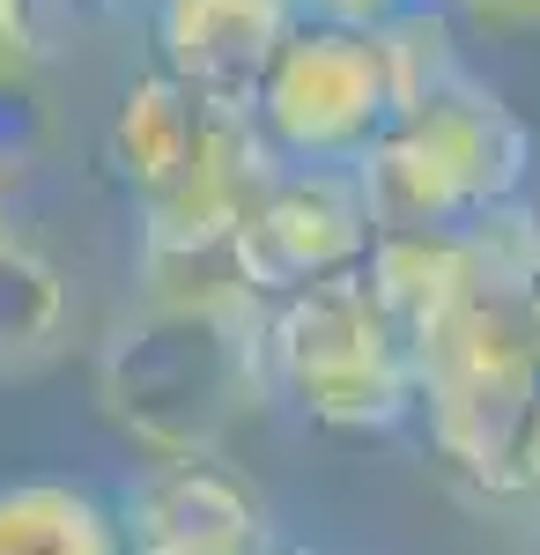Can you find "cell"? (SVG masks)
Returning <instances> with one entry per match:
<instances>
[{"label": "cell", "instance_id": "3", "mask_svg": "<svg viewBox=\"0 0 540 555\" xmlns=\"http://www.w3.org/2000/svg\"><path fill=\"white\" fill-rule=\"evenodd\" d=\"M526 178V127L503 96L459 75L429 104L400 112L356 156V185L377 230H466L474 215L503 208Z\"/></svg>", "mask_w": 540, "mask_h": 555}, {"label": "cell", "instance_id": "4", "mask_svg": "<svg viewBox=\"0 0 540 555\" xmlns=\"http://www.w3.org/2000/svg\"><path fill=\"white\" fill-rule=\"evenodd\" d=\"M267 356L304 400V415L326 429H385L415 400L408 348L371 304L363 267L274 304L267 311Z\"/></svg>", "mask_w": 540, "mask_h": 555}, {"label": "cell", "instance_id": "6", "mask_svg": "<svg viewBox=\"0 0 540 555\" xmlns=\"http://www.w3.org/2000/svg\"><path fill=\"white\" fill-rule=\"evenodd\" d=\"M371 201L356 171H296V178H267V193L252 201V215L237 222V245H230V274L245 282L252 297L282 304L296 289H319L333 274H356L371 259Z\"/></svg>", "mask_w": 540, "mask_h": 555}, {"label": "cell", "instance_id": "11", "mask_svg": "<svg viewBox=\"0 0 540 555\" xmlns=\"http://www.w3.org/2000/svg\"><path fill=\"white\" fill-rule=\"evenodd\" d=\"M0 555H119L104 512L67 481L0 489Z\"/></svg>", "mask_w": 540, "mask_h": 555}, {"label": "cell", "instance_id": "10", "mask_svg": "<svg viewBox=\"0 0 540 555\" xmlns=\"http://www.w3.org/2000/svg\"><path fill=\"white\" fill-rule=\"evenodd\" d=\"M60 341H67V274L38 245L0 237V378L52 363Z\"/></svg>", "mask_w": 540, "mask_h": 555}, {"label": "cell", "instance_id": "9", "mask_svg": "<svg viewBox=\"0 0 540 555\" xmlns=\"http://www.w3.org/2000/svg\"><path fill=\"white\" fill-rule=\"evenodd\" d=\"M222 127H230V119H215L185 82L141 75V82L119 96V112H112V164L133 178L141 201H156L164 185H178V178L208 156Z\"/></svg>", "mask_w": 540, "mask_h": 555}, {"label": "cell", "instance_id": "1", "mask_svg": "<svg viewBox=\"0 0 540 555\" xmlns=\"http://www.w3.org/2000/svg\"><path fill=\"white\" fill-rule=\"evenodd\" d=\"M267 385V304L245 282H185L112 319L97 341V408L164 460H215Z\"/></svg>", "mask_w": 540, "mask_h": 555}, {"label": "cell", "instance_id": "14", "mask_svg": "<svg viewBox=\"0 0 540 555\" xmlns=\"http://www.w3.org/2000/svg\"><path fill=\"white\" fill-rule=\"evenodd\" d=\"M311 8H319L326 23H371V15H385L393 0H311Z\"/></svg>", "mask_w": 540, "mask_h": 555}, {"label": "cell", "instance_id": "2", "mask_svg": "<svg viewBox=\"0 0 540 555\" xmlns=\"http://www.w3.org/2000/svg\"><path fill=\"white\" fill-rule=\"evenodd\" d=\"M415 392L429 400V437L474 489L518 496L526 452L540 423V326L533 304L474 297L445 326H429L408 348Z\"/></svg>", "mask_w": 540, "mask_h": 555}, {"label": "cell", "instance_id": "15", "mask_svg": "<svg viewBox=\"0 0 540 555\" xmlns=\"http://www.w3.org/2000/svg\"><path fill=\"white\" fill-rule=\"evenodd\" d=\"M0 67H23L15 60V38H8V0H0Z\"/></svg>", "mask_w": 540, "mask_h": 555}, {"label": "cell", "instance_id": "12", "mask_svg": "<svg viewBox=\"0 0 540 555\" xmlns=\"http://www.w3.org/2000/svg\"><path fill=\"white\" fill-rule=\"evenodd\" d=\"M52 149V104L38 89V67H0V178L44 164Z\"/></svg>", "mask_w": 540, "mask_h": 555}, {"label": "cell", "instance_id": "17", "mask_svg": "<svg viewBox=\"0 0 540 555\" xmlns=\"http://www.w3.org/2000/svg\"><path fill=\"white\" fill-rule=\"evenodd\" d=\"M533 326H540V304H533Z\"/></svg>", "mask_w": 540, "mask_h": 555}, {"label": "cell", "instance_id": "13", "mask_svg": "<svg viewBox=\"0 0 540 555\" xmlns=\"http://www.w3.org/2000/svg\"><path fill=\"white\" fill-rule=\"evenodd\" d=\"M481 30H540V0H459Z\"/></svg>", "mask_w": 540, "mask_h": 555}, {"label": "cell", "instance_id": "8", "mask_svg": "<svg viewBox=\"0 0 540 555\" xmlns=\"http://www.w3.org/2000/svg\"><path fill=\"white\" fill-rule=\"evenodd\" d=\"M133 555H259V496L222 460H164L133 496Z\"/></svg>", "mask_w": 540, "mask_h": 555}, {"label": "cell", "instance_id": "16", "mask_svg": "<svg viewBox=\"0 0 540 555\" xmlns=\"http://www.w3.org/2000/svg\"><path fill=\"white\" fill-rule=\"evenodd\" d=\"M526 481L540 489V423H533V452H526Z\"/></svg>", "mask_w": 540, "mask_h": 555}, {"label": "cell", "instance_id": "5", "mask_svg": "<svg viewBox=\"0 0 540 555\" xmlns=\"http://www.w3.org/2000/svg\"><path fill=\"white\" fill-rule=\"evenodd\" d=\"M393 119H400L393 67L371 23H296L252 127L304 164H340V156H363Z\"/></svg>", "mask_w": 540, "mask_h": 555}, {"label": "cell", "instance_id": "7", "mask_svg": "<svg viewBox=\"0 0 540 555\" xmlns=\"http://www.w3.org/2000/svg\"><path fill=\"white\" fill-rule=\"evenodd\" d=\"M164 75L185 82L215 119L252 127L267 75L296 38L290 0H164Z\"/></svg>", "mask_w": 540, "mask_h": 555}]
</instances>
